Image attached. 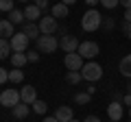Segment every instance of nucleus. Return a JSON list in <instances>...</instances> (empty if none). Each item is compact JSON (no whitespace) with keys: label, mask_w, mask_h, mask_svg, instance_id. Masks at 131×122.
<instances>
[{"label":"nucleus","mask_w":131,"mask_h":122,"mask_svg":"<svg viewBox=\"0 0 131 122\" xmlns=\"http://www.w3.org/2000/svg\"><path fill=\"white\" fill-rule=\"evenodd\" d=\"M72 122H81V120H72Z\"/></svg>","instance_id":"a19ab883"},{"label":"nucleus","mask_w":131,"mask_h":122,"mask_svg":"<svg viewBox=\"0 0 131 122\" xmlns=\"http://www.w3.org/2000/svg\"><path fill=\"white\" fill-rule=\"evenodd\" d=\"M79 52L83 59H94V57L101 52V48H98V44L96 42H81V46H79Z\"/></svg>","instance_id":"423d86ee"},{"label":"nucleus","mask_w":131,"mask_h":122,"mask_svg":"<svg viewBox=\"0 0 131 122\" xmlns=\"http://www.w3.org/2000/svg\"><path fill=\"white\" fill-rule=\"evenodd\" d=\"M63 66L68 68V70H83V57L79 55V52H68V55H66V59H63Z\"/></svg>","instance_id":"6e6552de"},{"label":"nucleus","mask_w":131,"mask_h":122,"mask_svg":"<svg viewBox=\"0 0 131 122\" xmlns=\"http://www.w3.org/2000/svg\"><path fill=\"white\" fill-rule=\"evenodd\" d=\"M61 2H63V5H68V7H70V5H74L77 0H61Z\"/></svg>","instance_id":"4c0bfd02"},{"label":"nucleus","mask_w":131,"mask_h":122,"mask_svg":"<svg viewBox=\"0 0 131 122\" xmlns=\"http://www.w3.org/2000/svg\"><path fill=\"white\" fill-rule=\"evenodd\" d=\"M74 100H77L79 105H88L90 100H92V94H88V92H81V94L74 96Z\"/></svg>","instance_id":"393cba45"},{"label":"nucleus","mask_w":131,"mask_h":122,"mask_svg":"<svg viewBox=\"0 0 131 122\" xmlns=\"http://www.w3.org/2000/svg\"><path fill=\"white\" fill-rule=\"evenodd\" d=\"M20 103H22V96H20L18 89H13V87L2 89V94H0V105H2V107H11L13 109L15 105H20Z\"/></svg>","instance_id":"7ed1b4c3"},{"label":"nucleus","mask_w":131,"mask_h":122,"mask_svg":"<svg viewBox=\"0 0 131 122\" xmlns=\"http://www.w3.org/2000/svg\"><path fill=\"white\" fill-rule=\"evenodd\" d=\"M22 33H26V35H28V39H39V37H42L39 24H35V22H26V24L22 26Z\"/></svg>","instance_id":"ddd939ff"},{"label":"nucleus","mask_w":131,"mask_h":122,"mask_svg":"<svg viewBox=\"0 0 131 122\" xmlns=\"http://www.w3.org/2000/svg\"><path fill=\"white\" fill-rule=\"evenodd\" d=\"M50 15L52 18H68V5H63V2H59V5H55L52 7V11H50Z\"/></svg>","instance_id":"a211bd4d"},{"label":"nucleus","mask_w":131,"mask_h":122,"mask_svg":"<svg viewBox=\"0 0 131 122\" xmlns=\"http://www.w3.org/2000/svg\"><path fill=\"white\" fill-rule=\"evenodd\" d=\"M24 15H26V22H35V20H42L39 15H42V9H39L35 2H31V5L24 7Z\"/></svg>","instance_id":"f8f14e48"},{"label":"nucleus","mask_w":131,"mask_h":122,"mask_svg":"<svg viewBox=\"0 0 131 122\" xmlns=\"http://www.w3.org/2000/svg\"><path fill=\"white\" fill-rule=\"evenodd\" d=\"M122 103H125V105H129V107H131V94H127L125 98H122Z\"/></svg>","instance_id":"72a5a7b5"},{"label":"nucleus","mask_w":131,"mask_h":122,"mask_svg":"<svg viewBox=\"0 0 131 122\" xmlns=\"http://www.w3.org/2000/svg\"><path fill=\"white\" fill-rule=\"evenodd\" d=\"M7 20H11L13 24H22L24 20H26V15H24V11H20V9H13V11L9 13V18H7Z\"/></svg>","instance_id":"4be33fe9"},{"label":"nucleus","mask_w":131,"mask_h":122,"mask_svg":"<svg viewBox=\"0 0 131 122\" xmlns=\"http://www.w3.org/2000/svg\"><path fill=\"white\" fill-rule=\"evenodd\" d=\"M101 24H103V15L98 13L96 9L85 11L83 18H81V28H83V31H88V33H94V31H98V28H101Z\"/></svg>","instance_id":"f257e3e1"},{"label":"nucleus","mask_w":131,"mask_h":122,"mask_svg":"<svg viewBox=\"0 0 131 122\" xmlns=\"http://www.w3.org/2000/svg\"><path fill=\"white\" fill-rule=\"evenodd\" d=\"M0 35H2V39H11L15 35V31H13V22H11V20H2V22H0Z\"/></svg>","instance_id":"2eb2a0df"},{"label":"nucleus","mask_w":131,"mask_h":122,"mask_svg":"<svg viewBox=\"0 0 131 122\" xmlns=\"http://www.w3.org/2000/svg\"><path fill=\"white\" fill-rule=\"evenodd\" d=\"M122 100H112V103L107 105V116L112 122H120L122 120Z\"/></svg>","instance_id":"9d476101"},{"label":"nucleus","mask_w":131,"mask_h":122,"mask_svg":"<svg viewBox=\"0 0 131 122\" xmlns=\"http://www.w3.org/2000/svg\"><path fill=\"white\" fill-rule=\"evenodd\" d=\"M118 70H120L122 76L131 79V55H125V57L120 59V63H118Z\"/></svg>","instance_id":"dca6fc26"},{"label":"nucleus","mask_w":131,"mask_h":122,"mask_svg":"<svg viewBox=\"0 0 131 122\" xmlns=\"http://www.w3.org/2000/svg\"><path fill=\"white\" fill-rule=\"evenodd\" d=\"M83 122H101V118H96V116H88Z\"/></svg>","instance_id":"2f4dec72"},{"label":"nucleus","mask_w":131,"mask_h":122,"mask_svg":"<svg viewBox=\"0 0 131 122\" xmlns=\"http://www.w3.org/2000/svg\"><path fill=\"white\" fill-rule=\"evenodd\" d=\"M66 81L70 85H77V83H81L83 81V74H81L79 70H68V74H66Z\"/></svg>","instance_id":"412c9836"},{"label":"nucleus","mask_w":131,"mask_h":122,"mask_svg":"<svg viewBox=\"0 0 131 122\" xmlns=\"http://www.w3.org/2000/svg\"><path fill=\"white\" fill-rule=\"evenodd\" d=\"M20 96H22V103L33 105L35 100H37V89L33 87V85H26V87H22V89H20Z\"/></svg>","instance_id":"9b49d317"},{"label":"nucleus","mask_w":131,"mask_h":122,"mask_svg":"<svg viewBox=\"0 0 131 122\" xmlns=\"http://www.w3.org/2000/svg\"><path fill=\"white\" fill-rule=\"evenodd\" d=\"M9 81L11 83H22L24 81V72L20 70V68H13V70L9 72Z\"/></svg>","instance_id":"5701e85b"},{"label":"nucleus","mask_w":131,"mask_h":122,"mask_svg":"<svg viewBox=\"0 0 131 122\" xmlns=\"http://www.w3.org/2000/svg\"><path fill=\"white\" fill-rule=\"evenodd\" d=\"M42 122H59V120H57V118L55 116H48V118H44V120Z\"/></svg>","instance_id":"c9c22d12"},{"label":"nucleus","mask_w":131,"mask_h":122,"mask_svg":"<svg viewBox=\"0 0 131 122\" xmlns=\"http://www.w3.org/2000/svg\"><path fill=\"white\" fill-rule=\"evenodd\" d=\"M28 42H31V39H28L26 33H22V31H20V33H15L13 37H11L13 52H26V50H28Z\"/></svg>","instance_id":"39448f33"},{"label":"nucleus","mask_w":131,"mask_h":122,"mask_svg":"<svg viewBox=\"0 0 131 122\" xmlns=\"http://www.w3.org/2000/svg\"><path fill=\"white\" fill-rule=\"evenodd\" d=\"M11 63H13V68H24L28 63L26 52H13V55H11Z\"/></svg>","instance_id":"f3484780"},{"label":"nucleus","mask_w":131,"mask_h":122,"mask_svg":"<svg viewBox=\"0 0 131 122\" xmlns=\"http://www.w3.org/2000/svg\"><path fill=\"white\" fill-rule=\"evenodd\" d=\"M85 2H88V5H90V7H92V9H94V5H98L101 0H85Z\"/></svg>","instance_id":"e433bc0d"},{"label":"nucleus","mask_w":131,"mask_h":122,"mask_svg":"<svg viewBox=\"0 0 131 122\" xmlns=\"http://www.w3.org/2000/svg\"><path fill=\"white\" fill-rule=\"evenodd\" d=\"M129 94H131V79H129Z\"/></svg>","instance_id":"58836bf2"},{"label":"nucleus","mask_w":131,"mask_h":122,"mask_svg":"<svg viewBox=\"0 0 131 122\" xmlns=\"http://www.w3.org/2000/svg\"><path fill=\"white\" fill-rule=\"evenodd\" d=\"M120 5L125 7V9H131V0H120Z\"/></svg>","instance_id":"473e14b6"},{"label":"nucleus","mask_w":131,"mask_h":122,"mask_svg":"<svg viewBox=\"0 0 131 122\" xmlns=\"http://www.w3.org/2000/svg\"><path fill=\"white\" fill-rule=\"evenodd\" d=\"M125 22H131V9L125 11Z\"/></svg>","instance_id":"f704fd0d"},{"label":"nucleus","mask_w":131,"mask_h":122,"mask_svg":"<svg viewBox=\"0 0 131 122\" xmlns=\"http://www.w3.org/2000/svg\"><path fill=\"white\" fill-rule=\"evenodd\" d=\"M28 116V105L26 103H20L13 107V118H18V120H24V118Z\"/></svg>","instance_id":"6ab92c4d"},{"label":"nucleus","mask_w":131,"mask_h":122,"mask_svg":"<svg viewBox=\"0 0 131 122\" xmlns=\"http://www.w3.org/2000/svg\"><path fill=\"white\" fill-rule=\"evenodd\" d=\"M20 2H31V0H20Z\"/></svg>","instance_id":"ea45409f"},{"label":"nucleus","mask_w":131,"mask_h":122,"mask_svg":"<svg viewBox=\"0 0 131 122\" xmlns=\"http://www.w3.org/2000/svg\"><path fill=\"white\" fill-rule=\"evenodd\" d=\"M59 46H61V50L68 55V52H77V50H79L81 42L74 37V35H63V37L59 39Z\"/></svg>","instance_id":"1a4fd4ad"},{"label":"nucleus","mask_w":131,"mask_h":122,"mask_svg":"<svg viewBox=\"0 0 131 122\" xmlns=\"http://www.w3.org/2000/svg\"><path fill=\"white\" fill-rule=\"evenodd\" d=\"M81 74H83V79L88 81V83H96V81L103 76V68H101V63H96V61H88L83 66V70H81Z\"/></svg>","instance_id":"f03ea898"},{"label":"nucleus","mask_w":131,"mask_h":122,"mask_svg":"<svg viewBox=\"0 0 131 122\" xmlns=\"http://www.w3.org/2000/svg\"><path fill=\"white\" fill-rule=\"evenodd\" d=\"M55 118L59 122H72V120H74V113H72L70 107H66V105H63V107H59L55 111Z\"/></svg>","instance_id":"4468645a"},{"label":"nucleus","mask_w":131,"mask_h":122,"mask_svg":"<svg viewBox=\"0 0 131 122\" xmlns=\"http://www.w3.org/2000/svg\"><path fill=\"white\" fill-rule=\"evenodd\" d=\"M11 52H13L11 39H2V42H0V57H2V59H7V57H11Z\"/></svg>","instance_id":"aec40b11"},{"label":"nucleus","mask_w":131,"mask_h":122,"mask_svg":"<svg viewBox=\"0 0 131 122\" xmlns=\"http://www.w3.org/2000/svg\"><path fill=\"white\" fill-rule=\"evenodd\" d=\"M33 111H35V113H39V116H44V113H46L48 111V105L46 103H44V100H35V103H33Z\"/></svg>","instance_id":"b1692460"},{"label":"nucleus","mask_w":131,"mask_h":122,"mask_svg":"<svg viewBox=\"0 0 131 122\" xmlns=\"http://www.w3.org/2000/svg\"><path fill=\"white\" fill-rule=\"evenodd\" d=\"M129 116H131V107H129Z\"/></svg>","instance_id":"79ce46f5"},{"label":"nucleus","mask_w":131,"mask_h":122,"mask_svg":"<svg viewBox=\"0 0 131 122\" xmlns=\"http://www.w3.org/2000/svg\"><path fill=\"white\" fill-rule=\"evenodd\" d=\"M7 81H9V70H0V83L5 85Z\"/></svg>","instance_id":"c85d7f7f"},{"label":"nucleus","mask_w":131,"mask_h":122,"mask_svg":"<svg viewBox=\"0 0 131 122\" xmlns=\"http://www.w3.org/2000/svg\"><path fill=\"white\" fill-rule=\"evenodd\" d=\"M39 31H42V35H52L55 31H59L57 18H52V15H44V18L39 20Z\"/></svg>","instance_id":"0eeeda50"},{"label":"nucleus","mask_w":131,"mask_h":122,"mask_svg":"<svg viewBox=\"0 0 131 122\" xmlns=\"http://www.w3.org/2000/svg\"><path fill=\"white\" fill-rule=\"evenodd\" d=\"M101 5H103L105 9H116V7L120 5V0H101Z\"/></svg>","instance_id":"bb28decb"},{"label":"nucleus","mask_w":131,"mask_h":122,"mask_svg":"<svg viewBox=\"0 0 131 122\" xmlns=\"http://www.w3.org/2000/svg\"><path fill=\"white\" fill-rule=\"evenodd\" d=\"M35 5H37L39 9H46V7H48V0H35Z\"/></svg>","instance_id":"7c9ffc66"},{"label":"nucleus","mask_w":131,"mask_h":122,"mask_svg":"<svg viewBox=\"0 0 131 122\" xmlns=\"http://www.w3.org/2000/svg\"><path fill=\"white\" fill-rule=\"evenodd\" d=\"M26 57H28V61H31V63L39 61V52H26Z\"/></svg>","instance_id":"c756f323"},{"label":"nucleus","mask_w":131,"mask_h":122,"mask_svg":"<svg viewBox=\"0 0 131 122\" xmlns=\"http://www.w3.org/2000/svg\"><path fill=\"white\" fill-rule=\"evenodd\" d=\"M0 9L5 13H11L13 11V0H0Z\"/></svg>","instance_id":"a878e982"},{"label":"nucleus","mask_w":131,"mask_h":122,"mask_svg":"<svg viewBox=\"0 0 131 122\" xmlns=\"http://www.w3.org/2000/svg\"><path fill=\"white\" fill-rule=\"evenodd\" d=\"M120 28H122V33H125L127 37L131 39V22H122V26H120Z\"/></svg>","instance_id":"cd10ccee"},{"label":"nucleus","mask_w":131,"mask_h":122,"mask_svg":"<svg viewBox=\"0 0 131 122\" xmlns=\"http://www.w3.org/2000/svg\"><path fill=\"white\" fill-rule=\"evenodd\" d=\"M57 48H59V39L55 37V35H42V37L37 39V52H55Z\"/></svg>","instance_id":"20e7f679"}]
</instances>
